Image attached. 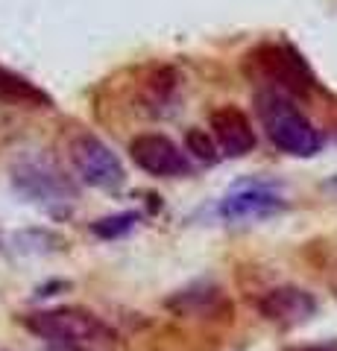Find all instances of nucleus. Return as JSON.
<instances>
[{
  "label": "nucleus",
  "mask_w": 337,
  "mask_h": 351,
  "mask_svg": "<svg viewBox=\"0 0 337 351\" xmlns=\"http://www.w3.org/2000/svg\"><path fill=\"white\" fill-rule=\"evenodd\" d=\"M288 208L285 196L279 193L276 184L267 182H244L232 188L217 205V217L226 223H258L270 219Z\"/></svg>",
  "instance_id": "0eeeda50"
},
{
  "label": "nucleus",
  "mask_w": 337,
  "mask_h": 351,
  "mask_svg": "<svg viewBox=\"0 0 337 351\" xmlns=\"http://www.w3.org/2000/svg\"><path fill=\"white\" fill-rule=\"evenodd\" d=\"M141 223V214L138 211H121V214H108L100 217L91 223V234L100 237V240H121L126 237L132 228Z\"/></svg>",
  "instance_id": "2eb2a0df"
},
{
  "label": "nucleus",
  "mask_w": 337,
  "mask_h": 351,
  "mask_svg": "<svg viewBox=\"0 0 337 351\" xmlns=\"http://www.w3.org/2000/svg\"><path fill=\"white\" fill-rule=\"evenodd\" d=\"M24 328L38 337L47 339V346H77V348H108L117 346L121 337L106 319H100L94 311H85L77 304H59L45 307V311H32L21 316Z\"/></svg>",
  "instance_id": "f03ea898"
},
{
  "label": "nucleus",
  "mask_w": 337,
  "mask_h": 351,
  "mask_svg": "<svg viewBox=\"0 0 337 351\" xmlns=\"http://www.w3.org/2000/svg\"><path fill=\"white\" fill-rule=\"evenodd\" d=\"M41 351H97V348H77V346H45Z\"/></svg>",
  "instance_id": "f3484780"
},
{
  "label": "nucleus",
  "mask_w": 337,
  "mask_h": 351,
  "mask_svg": "<svg viewBox=\"0 0 337 351\" xmlns=\"http://www.w3.org/2000/svg\"><path fill=\"white\" fill-rule=\"evenodd\" d=\"M68 158L82 184L106 193H117L126 184V167L117 152L94 132H77L68 141Z\"/></svg>",
  "instance_id": "39448f33"
},
{
  "label": "nucleus",
  "mask_w": 337,
  "mask_h": 351,
  "mask_svg": "<svg viewBox=\"0 0 337 351\" xmlns=\"http://www.w3.org/2000/svg\"><path fill=\"white\" fill-rule=\"evenodd\" d=\"M258 313L279 328H297L317 316V299L302 287L281 284V287L267 290L258 299Z\"/></svg>",
  "instance_id": "6e6552de"
},
{
  "label": "nucleus",
  "mask_w": 337,
  "mask_h": 351,
  "mask_svg": "<svg viewBox=\"0 0 337 351\" xmlns=\"http://www.w3.org/2000/svg\"><path fill=\"white\" fill-rule=\"evenodd\" d=\"M12 243L21 255H53V252L68 249V240L56 232H50V228H27V232H18L12 237Z\"/></svg>",
  "instance_id": "ddd939ff"
},
{
  "label": "nucleus",
  "mask_w": 337,
  "mask_h": 351,
  "mask_svg": "<svg viewBox=\"0 0 337 351\" xmlns=\"http://www.w3.org/2000/svg\"><path fill=\"white\" fill-rule=\"evenodd\" d=\"M290 351H337V343H317V346H302V348H290Z\"/></svg>",
  "instance_id": "dca6fc26"
},
{
  "label": "nucleus",
  "mask_w": 337,
  "mask_h": 351,
  "mask_svg": "<svg viewBox=\"0 0 337 351\" xmlns=\"http://www.w3.org/2000/svg\"><path fill=\"white\" fill-rule=\"evenodd\" d=\"M244 76L258 88L281 91L288 97H308L317 85L305 56L297 47L279 41H267L249 50L244 56Z\"/></svg>",
  "instance_id": "20e7f679"
},
{
  "label": "nucleus",
  "mask_w": 337,
  "mask_h": 351,
  "mask_svg": "<svg viewBox=\"0 0 337 351\" xmlns=\"http://www.w3.org/2000/svg\"><path fill=\"white\" fill-rule=\"evenodd\" d=\"M253 106L261 129L276 149L288 152L293 158H314L323 149L320 129L305 117L293 97L270 91V88H255Z\"/></svg>",
  "instance_id": "f257e3e1"
},
{
  "label": "nucleus",
  "mask_w": 337,
  "mask_h": 351,
  "mask_svg": "<svg viewBox=\"0 0 337 351\" xmlns=\"http://www.w3.org/2000/svg\"><path fill=\"white\" fill-rule=\"evenodd\" d=\"M167 307L170 311H176V313H185V316L188 313H197V316L217 313V307H223V295H220V290H217L214 284L200 281V284H191V287L179 290L176 295H170Z\"/></svg>",
  "instance_id": "9b49d317"
},
{
  "label": "nucleus",
  "mask_w": 337,
  "mask_h": 351,
  "mask_svg": "<svg viewBox=\"0 0 337 351\" xmlns=\"http://www.w3.org/2000/svg\"><path fill=\"white\" fill-rule=\"evenodd\" d=\"M129 158L138 170L156 179H188L194 176V161L173 138L161 132H141L129 141Z\"/></svg>",
  "instance_id": "423d86ee"
},
{
  "label": "nucleus",
  "mask_w": 337,
  "mask_h": 351,
  "mask_svg": "<svg viewBox=\"0 0 337 351\" xmlns=\"http://www.w3.org/2000/svg\"><path fill=\"white\" fill-rule=\"evenodd\" d=\"M176 88H179L176 71L173 68H159L153 73V80H147L144 103L150 106V114H165L167 106L176 100Z\"/></svg>",
  "instance_id": "f8f14e48"
},
{
  "label": "nucleus",
  "mask_w": 337,
  "mask_h": 351,
  "mask_svg": "<svg viewBox=\"0 0 337 351\" xmlns=\"http://www.w3.org/2000/svg\"><path fill=\"white\" fill-rule=\"evenodd\" d=\"M185 152H188L194 161L205 164V167H214V164H220V158H223V152H220V147H217L211 132L197 129V126L185 132Z\"/></svg>",
  "instance_id": "4468645a"
},
{
  "label": "nucleus",
  "mask_w": 337,
  "mask_h": 351,
  "mask_svg": "<svg viewBox=\"0 0 337 351\" xmlns=\"http://www.w3.org/2000/svg\"><path fill=\"white\" fill-rule=\"evenodd\" d=\"M0 351H6V348H0Z\"/></svg>",
  "instance_id": "a211bd4d"
},
{
  "label": "nucleus",
  "mask_w": 337,
  "mask_h": 351,
  "mask_svg": "<svg viewBox=\"0 0 337 351\" xmlns=\"http://www.w3.org/2000/svg\"><path fill=\"white\" fill-rule=\"evenodd\" d=\"M0 103L24 108H53V97L41 85L32 82L30 76L0 64Z\"/></svg>",
  "instance_id": "9d476101"
},
{
  "label": "nucleus",
  "mask_w": 337,
  "mask_h": 351,
  "mask_svg": "<svg viewBox=\"0 0 337 351\" xmlns=\"http://www.w3.org/2000/svg\"><path fill=\"white\" fill-rule=\"evenodd\" d=\"M209 129L220 147L223 158H244L255 149L258 138L253 129V120L244 108L237 106H220L209 114Z\"/></svg>",
  "instance_id": "1a4fd4ad"
},
{
  "label": "nucleus",
  "mask_w": 337,
  "mask_h": 351,
  "mask_svg": "<svg viewBox=\"0 0 337 351\" xmlns=\"http://www.w3.org/2000/svg\"><path fill=\"white\" fill-rule=\"evenodd\" d=\"M9 182H12L18 196L45 208L53 217H68L80 196V184L53 158L38 156V152L18 156L9 167Z\"/></svg>",
  "instance_id": "7ed1b4c3"
}]
</instances>
